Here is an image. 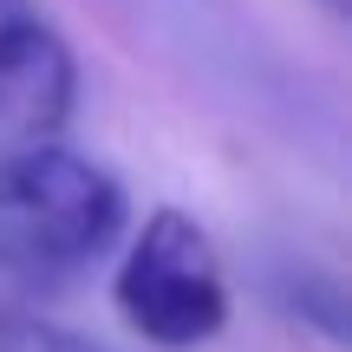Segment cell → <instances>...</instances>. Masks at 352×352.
<instances>
[{
	"label": "cell",
	"instance_id": "cell-3",
	"mask_svg": "<svg viewBox=\"0 0 352 352\" xmlns=\"http://www.w3.org/2000/svg\"><path fill=\"white\" fill-rule=\"evenodd\" d=\"M72 91L78 65L65 39L39 20L0 13V157L59 138V124L72 118Z\"/></svg>",
	"mask_w": 352,
	"mask_h": 352
},
{
	"label": "cell",
	"instance_id": "cell-2",
	"mask_svg": "<svg viewBox=\"0 0 352 352\" xmlns=\"http://www.w3.org/2000/svg\"><path fill=\"white\" fill-rule=\"evenodd\" d=\"M118 307L151 346H202L228 320V280L209 235L183 209H157L118 267Z\"/></svg>",
	"mask_w": 352,
	"mask_h": 352
},
{
	"label": "cell",
	"instance_id": "cell-5",
	"mask_svg": "<svg viewBox=\"0 0 352 352\" xmlns=\"http://www.w3.org/2000/svg\"><path fill=\"white\" fill-rule=\"evenodd\" d=\"M333 7H346V0H333Z\"/></svg>",
	"mask_w": 352,
	"mask_h": 352
},
{
	"label": "cell",
	"instance_id": "cell-1",
	"mask_svg": "<svg viewBox=\"0 0 352 352\" xmlns=\"http://www.w3.org/2000/svg\"><path fill=\"white\" fill-rule=\"evenodd\" d=\"M124 228V189L104 164L65 144H26L0 157V274L59 287L91 267Z\"/></svg>",
	"mask_w": 352,
	"mask_h": 352
},
{
	"label": "cell",
	"instance_id": "cell-4",
	"mask_svg": "<svg viewBox=\"0 0 352 352\" xmlns=\"http://www.w3.org/2000/svg\"><path fill=\"white\" fill-rule=\"evenodd\" d=\"M0 352H91V346L72 340L65 327H46V320L13 314V320H0Z\"/></svg>",
	"mask_w": 352,
	"mask_h": 352
},
{
	"label": "cell",
	"instance_id": "cell-6",
	"mask_svg": "<svg viewBox=\"0 0 352 352\" xmlns=\"http://www.w3.org/2000/svg\"><path fill=\"white\" fill-rule=\"evenodd\" d=\"M0 7H13V0H0Z\"/></svg>",
	"mask_w": 352,
	"mask_h": 352
}]
</instances>
